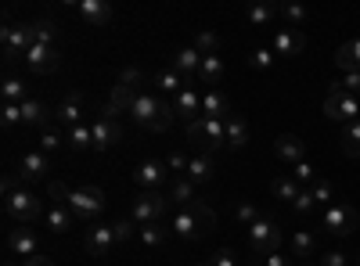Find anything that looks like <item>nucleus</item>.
<instances>
[{
    "instance_id": "28",
    "label": "nucleus",
    "mask_w": 360,
    "mask_h": 266,
    "mask_svg": "<svg viewBox=\"0 0 360 266\" xmlns=\"http://www.w3.org/2000/svg\"><path fill=\"white\" fill-rule=\"evenodd\" d=\"M173 238V230H169V223H148V227H141L137 230V241L148 248V252H155V248H162L166 241Z\"/></svg>"
},
{
    "instance_id": "33",
    "label": "nucleus",
    "mask_w": 360,
    "mask_h": 266,
    "mask_svg": "<svg viewBox=\"0 0 360 266\" xmlns=\"http://www.w3.org/2000/svg\"><path fill=\"white\" fill-rule=\"evenodd\" d=\"M335 65H339L342 72H356V69H360V36L349 40V44H342V47L335 51Z\"/></svg>"
},
{
    "instance_id": "17",
    "label": "nucleus",
    "mask_w": 360,
    "mask_h": 266,
    "mask_svg": "<svg viewBox=\"0 0 360 266\" xmlns=\"http://www.w3.org/2000/svg\"><path fill=\"white\" fill-rule=\"evenodd\" d=\"M270 51H274L278 58H299V54L307 51V36H303V29H292V25L278 29L274 40H270Z\"/></svg>"
},
{
    "instance_id": "37",
    "label": "nucleus",
    "mask_w": 360,
    "mask_h": 266,
    "mask_svg": "<svg viewBox=\"0 0 360 266\" xmlns=\"http://www.w3.org/2000/svg\"><path fill=\"white\" fill-rule=\"evenodd\" d=\"M281 15V4H252L249 11H245V18L256 25V29H263V25H270V22H274Z\"/></svg>"
},
{
    "instance_id": "42",
    "label": "nucleus",
    "mask_w": 360,
    "mask_h": 266,
    "mask_svg": "<svg viewBox=\"0 0 360 266\" xmlns=\"http://www.w3.org/2000/svg\"><path fill=\"white\" fill-rule=\"evenodd\" d=\"M288 176H292V180H295L299 187H314V184H317V169H314L307 159H303V162H295Z\"/></svg>"
},
{
    "instance_id": "51",
    "label": "nucleus",
    "mask_w": 360,
    "mask_h": 266,
    "mask_svg": "<svg viewBox=\"0 0 360 266\" xmlns=\"http://www.w3.org/2000/svg\"><path fill=\"white\" fill-rule=\"evenodd\" d=\"M314 205H317V201H314V194H310V187H303V191H299V198L292 201V209H295L299 216H307V213H314Z\"/></svg>"
},
{
    "instance_id": "48",
    "label": "nucleus",
    "mask_w": 360,
    "mask_h": 266,
    "mask_svg": "<svg viewBox=\"0 0 360 266\" xmlns=\"http://www.w3.org/2000/svg\"><path fill=\"white\" fill-rule=\"evenodd\" d=\"M112 227H115V238H119V245H123V241H134V238H137V230H141V227H137L130 216H127V220H115Z\"/></svg>"
},
{
    "instance_id": "3",
    "label": "nucleus",
    "mask_w": 360,
    "mask_h": 266,
    "mask_svg": "<svg viewBox=\"0 0 360 266\" xmlns=\"http://www.w3.org/2000/svg\"><path fill=\"white\" fill-rule=\"evenodd\" d=\"M169 230H173V238H180V241H202L209 230H213V213L205 209L202 201H191V205H184V209H176L169 220Z\"/></svg>"
},
{
    "instance_id": "49",
    "label": "nucleus",
    "mask_w": 360,
    "mask_h": 266,
    "mask_svg": "<svg viewBox=\"0 0 360 266\" xmlns=\"http://www.w3.org/2000/svg\"><path fill=\"white\" fill-rule=\"evenodd\" d=\"M0 123H4V130L18 126L22 123V105H4L0 101Z\"/></svg>"
},
{
    "instance_id": "56",
    "label": "nucleus",
    "mask_w": 360,
    "mask_h": 266,
    "mask_svg": "<svg viewBox=\"0 0 360 266\" xmlns=\"http://www.w3.org/2000/svg\"><path fill=\"white\" fill-rule=\"evenodd\" d=\"M4 266H22V262H18V259L11 255V259H4Z\"/></svg>"
},
{
    "instance_id": "34",
    "label": "nucleus",
    "mask_w": 360,
    "mask_h": 266,
    "mask_svg": "<svg viewBox=\"0 0 360 266\" xmlns=\"http://www.w3.org/2000/svg\"><path fill=\"white\" fill-rule=\"evenodd\" d=\"M62 147H69V137L58 130V123H51V126L40 130V152L54 155V152H62Z\"/></svg>"
},
{
    "instance_id": "57",
    "label": "nucleus",
    "mask_w": 360,
    "mask_h": 266,
    "mask_svg": "<svg viewBox=\"0 0 360 266\" xmlns=\"http://www.w3.org/2000/svg\"><path fill=\"white\" fill-rule=\"evenodd\" d=\"M245 266H263V262H259V259H252V262H245Z\"/></svg>"
},
{
    "instance_id": "43",
    "label": "nucleus",
    "mask_w": 360,
    "mask_h": 266,
    "mask_svg": "<svg viewBox=\"0 0 360 266\" xmlns=\"http://www.w3.org/2000/svg\"><path fill=\"white\" fill-rule=\"evenodd\" d=\"M274 62H278V54L270 51V47H256V51L249 54V65H252L256 72H270V69H274Z\"/></svg>"
},
{
    "instance_id": "25",
    "label": "nucleus",
    "mask_w": 360,
    "mask_h": 266,
    "mask_svg": "<svg viewBox=\"0 0 360 266\" xmlns=\"http://www.w3.org/2000/svg\"><path fill=\"white\" fill-rule=\"evenodd\" d=\"M54 123V112L40 101V98H29L25 105H22V126H51Z\"/></svg>"
},
{
    "instance_id": "44",
    "label": "nucleus",
    "mask_w": 360,
    "mask_h": 266,
    "mask_svg": "<svg viewBox=\"0 0 360 266\" xmlns=\"http://www.w3.org/2000/svg\"><path fill=\"white\" fill-rule=\"evenodd\" d=\"M259 216H263V213H259V205H252V201H238V205H234V220L242 223L245 230H249Z\"/></svg>"
},
{
    "instance_id": "50",
    "label": "nucleus",
    "mask_w": 360,
    "mask_h": 266,
    "mask_svg": "<svg viewBox=\"0 0 360 266\" xmlns=\"http://www.w3.org/2000/svg\"><path fill=\"white\" fill-rule=\"evenodd\" d=\"M281 18H288V22H292V29H303V22H307V8H299V4H285V8H281Z\"/></svg>"
},
{
    "instance_id": "22",
    "label": "nucleus",
    "mask_w": 360,
    "mask_h": 266,
    "mask_svg": "<svg viewBox=\"0 0 360 266\" xmlns=\"http://www.w3.org/2000/svg\"><path fill=\"white\" fill-rule=\"evenodd\" d=\"M44 220H47V230H51V234H69V230L79 223L65 201H51V209L44 213Z\"/></svg>"
},
{
    "instance_id": "60",
    "label": "nucleus",
    "mask_w": 360,
    "mask_h": 266,
    "mask_svg": "<svg viewBox=\"0 0 360 266\" xmlns=\"http://www.w3.org/2000/svg\"><path fill=\"white\" fill-rule=\"evenodd\" d=\"M356 266H360V259H356Z\"/></svg>"
},
{
    "instance_id": "2",
    "label": "nucleus",
    "mask_w": 360,
    "mask_h": 266,
    "mask_svg": "<svg viewBox=\"0 0 360 266\" xmlns=\"http://www.w3.org/2000/svg\"><path fill=\"white\" fill-rule=\"evenodd\" d=\"M40 213H44L40 198L25 184H18V176H8L4 180V216L15 220V227H29L33 220H40Z\"/></svg>"
},
{
    "instance_id": "31",
    "label": "nucleus",
    "mask_w": 360,
    "mask_h": 266,
    "mask_svg": "<svg viewBox=\"0 0 360 266\" xmlns=\"http://www.w3.org/2000/svg\"><path fill=\"white\" fill-rule=\"evenodd\" d=\"M249 144V126L242 115H231L227 119V152H242V147Z\"/></svg>"
},
{
    "instance_id": "41",
    "label": "nucleus",
    "mask_w": 360,
    "mask_h": 266,
    "mask_svg": "<svg viewBox=\"0 0 360 266\" xmlns=\"http://www.w3.org/2000/svg\"><path fill=\"white\" fill-rule=\"evenodd\" d=\"M191 47H195L202 58H205V54H220V36L213 33V29H202V33L195 36V44H191Z\"/></svg>"
},
{
    "instance_id": "53",
    "label": "nucleus",
    "mask_w": 360,
    "mask_h": 266,
    "mask_svg": "<svg viewBox=\"0 0 360 266\" xmlns=\"http://www.w3.org/2000/svg\"><path fill=\"white\" fill-rule=\"evenodd\" d=\"M321 266H349V255H346V252H328V255L321 259Z\"/></svg>"
},
{
    "instance_id": "16",
    "label": "nucleus",
    "mask_w": 360,
    "mask_h": 266,
    "mask_svg": "<svg viewBox=\"0 0 360 266\" xmlns=\"http://www.w3.org/2000/svg\"><path fill=\"white\" fill-rule=\"evenodd\" d=\"M169 105H173V115H176L184 126H191L195 119H202V94L195 91V83L184 86L176 98H169Z\"/></svg>"
},
{
    "instance_id": "35",
    "label": "nucleus",
    "mask_w": 360,
    "mask_h": 266,
    "mask_svg": "<svg viewBox=\"0 0 360 266\" xmlns=\"http://www.w3.org/2000/svg\"><path fill=\"white\" fill-rule=\"evenodd\" d=\"M65 137H69V147H72V152H94V130H90V123L72 126Z\"/></svg>"
},
{
    "instance_id": "20",
    "label": "nucleus",
    "mask_w": 360,
    "mask_h": 266,
    "mask_svg": "<svg viewBox=\"0 0 360 266\" xmlns=\"http://www.w3.org/2000/svg\"><path fill=\"white\" fill-rule=\"evenodd\" d=\"M202 115H205V119H231V101H227V94L220 91V86H213V91H205L202 94Z\"/></svg>"
},
{
    "instance_id": "59",
    "label": "nucleus",
    "mask_w": 360,
    "mask_h": 266,
    "mask_svg": "<svg viewBox=\"0 0 360 266\" xmlns=\"http://www.w3.org/2000/svg\"><path fill=\"white\" fill-rule=\"evenodd\" d=\"M303 266H321V262H314V259H310V262H303Z\"/></svg>"
},
{
    "instance_id": "10",
    "label": "nucleus",
    "mask_w": 360,
    "mask_h": 266,
    "mask_svg": "<svg viewBox=\"0 0 360 266\" xmlns=\"http://www.w3.org/2000/svg\"><path fill=\"white\" fill-rule=\"evenodd\" d=\"M278 245H281V227H278V220L259 216V220L249 227V248L263 259V255H270V252H278Z\"/></svg>"
},
{
    "instance_id": "58",
    "label": "nucleus",
    "mask_w": 360,
    "mask_h": 266,
    "mask_svg": "<svg viewBox=\"0 0 360 266\" xmlns=\"http://www.w3.org/2000/svg\"><path fill=\"white\" fill-rule=\"evenodd\" d=\"M195 266H213V262H209V259H205V262H195Z\"/></svg>"
},
{
    "instance_id": "38",
    "label": "nucleus",
    "mask_w": 360,
    "mask_h": 266,
    "mask_svg": "<svg viewBox=\"0 0 360 266\" xmlns=\"http://www.w3.org/2000/svg\"><path fill=\"white\" fill-rule=\"evenodd\" d=\"M299 191H303V187H299V184L292 180V176H288V173H285V176H278V180L270 184V194H274L278 201H288V205L299 198Z\"/></svg>"
},
{
    "instance_id": "46",
    "label": "nucleus",
    "mask_w": 360,
    "mask_h": 266,
    "mask_svg": "<svg viewBox=\"0 0 360 266\" xmlns=\"http://www.w3.org/2000/svg\"><path fill=\"white\" fill-rule=\"evenodd\" d=\"M188 162H191V155H188V152H180V147L166 155V169H169L173 176H184V173H188Z\"/></svg>"
},
{
    "instance_id": "7",
    "label": "nucleus",
    "mask_w": 360,
    "mask_h": 266,
    "mask_svg": "<svg viewBox=\"0 0 360 266\" xmlns=\"http://www.w3.org/2000/svg\"><path fill=\"white\" fill-rule=\"evenodd\" d=\"M324 230L328 234H335V238H349L353 230H360V216L349 201H335V205H328L324 216H321Z\"/></svg>"
},
{
    "instance_id": "12",
    "label": "nucleus",
    "mask_w": 360,
    "mask_h": 266,
    "mask_svg": "<svg viewBox=\"0 0 360 266\" xmlns=\"http://www.w3.org/2000/svg\"><path fill=\"white\" fill-rule=\"evenodd\" d=\"M324 115L332 123H356L360 119V98H349V94H342V91H328V98H324Z\"/></svg>"
},
{
    "instance_id": "39",
    "label": "nucleus",
    "mask_w": 360,
    "mask_h": 266,
    "mask_svg": "<svg viewBox=\"0 0 360 266\" xmlns=\"http://www.w3.org/2000/svg\"><path fill=\"white\" fill-rule=\"evenodd\" d=\"M33 36H37V44L54 47V40H58V22H54V18H37V22H33Z\"/></svg>"
},
{
    "instance_id": "55",
    "label": "nucleus",
    "mask_w": 360,
    "mask_h": 266,
    "mask_svg": "<svg viewBox=\"0 0 360 266\" xmlns=\"http://www.w3.org/2000/svg\"><path fill=\"white\" fill-rule=\"evenodd\" d=\"M22 266H54L47 255H33V259H22Z\"/></svg>"
},
{
    "instance_id": "23",
    "label": "nucleus",
    "mask_w": 360,
    "mask_h": 266,
    "mask_svg": "<svg viewBox=\"0 0 360 266\" xmlns=\"http://www.w3.org/2000/svg\"><path fill=\"white\" fill-rule=\"evenodd\" d=\"M274 155H278L285 166H295V162H303V155H307V144L299 140L295 133H281V137L274 140Z\"/></svg>"
},
{
    "instance_id": "8",
    "label": "nucleus",
    "mask_w": 360,
    "mask_h": 266,
    "mask_svg": "<svg viewBox=\"0 0 360 266\" xmlns=\"http://www.w3.org/2000/svg\"><path fill=\"white\" fill-rule=\"evenodd\" d=\"M169 180H173V173L166 169L162 159H144V162L134 166V184H137V191H166Z\"/></svg>"
},
{
    "instance_id": "15",
    "label": "nucleus",
    "mask_w": 360,
    "mask_h": 266,
    "mask_svg": "<svg viewBox=\"0 0 360 266\" xmlns=\"http://www.w3.org/2000/svg\"><path fill=\"white\" fill-rule=\"evenodd\" d=\"M112 245H119L115 227H112V223L98 220V223H90V227L83 230V248H86L90 255H108V248H112Z\"/></svg>"
},
{
    "instance_id": "40",
    "label": "nucleus",
    "mask_w": 360,
    "mask_h": 266,
    "mask_svg": "<svg viewBox=\"0 0 360 266\" xmlns=\"http://www.w3.org/2000/svg\"><path fill=\"white\" fill-rule=\"evenodd\" d=\"M342 155L346 159H360V119L349 123L346 133H342Z\"/></svg>"
},
{
    "instance_id": "14",
    "label": "nucleus",
    "mask_w": 360,
    "mask_h": 266,
    "mask_svg": "<svg viewBox=\"0 0 360 266\" xmlns=\"http://www.w3.org/2000/svg\"><path fill=\"white\" fill-rule=\"evenodd\" d=\"M22 65H25L29 72H37V76H51V72H58V65H62V54H58V47L33 44V47L25 51Z\"/></svg>"
},
{
    "instance_id": "6",
    "label": "nucleus",
    "mask_w": 360,
    "mask_h": 266,
    "mask_svg": "<svg viewBox=\"0 0 360 266\" xmlns=\"http://www.w3.org/2000/svg\"><path fill=\"white\" fill-rule=\"evenodd\" d=\"M188 140L191 144H202V152H224L227 147V123L224 119H195L191 126H188Z\"/></svg>"
},
{
    "instance_id": "47",
    "label": "nucleus",
    "mask_w": 360,
    "mask_h": 266,
    "mask_svg": "<svg viewBox=\"0 0 360 266\" xmlns=\"http://www.w3.org/2000/svg\"><path fill=\"white\" fill-rule=\"evenodd\" d=\"M310 194H314L317 205H335V187L328 184V180H317V184L310 187Z\"/></svg>"
},
{
    "instance_id": "9",
    "label": "nucleus",
    "mask_w": 360,
    "mask_h": 266,
    "mask_svg": "<svg viewBox=\"0 0 360 266\" xmlns=\"http://www.w3.org/2000/svg\"><path fill=\"white\" fill-rule=\"evenodd\" d=\"M0 40H4V58L8 62H22L25 58V51L37 44V36H33V22H22V25H4L0 29Z\"/></svg>"
},
{
    "instance_id": "30",
    "label": "nucleus",
    "mask_w": 360,
    "mask_h": 266,
    "mask_svg": "<svg viewBox=\"0 0 360 266\" xmlns=\"http://www.w3.org/2000/svg\"><path fill=\"white\" fill-rule=\"evenodd\" d=\"M195 79H184L176 69H162L159 76H155V86H159V94H166V98H176L184 86H191Z\"/></svg>"
},
{
    "instance_id": "4",
    "label": "nucleus",
    "mask_w": 360,
    "mask_h": 266,
    "mask_svg": "<svg viewBox=\"0 0 360 266\" xmlns=\"http://www.w3.org/2000/svg\"><path fill=\"white\" fill-rule=\"evenodd\" d=\"M69 209H72V216L79 220V223H98L101 216H105V209H108V198H105V191L101 187H94V184H79V187H69Z\"/></svg>"
},
{
    "instance_id": "13",
    "label": "nucleus",
    "mask_w": 360,
    "mask_h": 266,
    "mask_svg": "<svg viewBox=\"0 0 360 266\" xmlns=\"http://www.w3.org/2000/svg\"><path fill=\"white\" fill-rule=\"evenodd\" d=\"M18 184H37V180H51V155L33 147V152H25L22 162H18Z\"/></svg>"
},
{
    "instance_id": "27",
    "label": "nucleus",
    "mask_w": 360,
    "mask_h": 266,
    "mask_svg": "<svg viewBox=\"0 0 360 266\" xmlns=\"http://www.w3.org/2000/svg\"><path fill=\"white\" fill-rule=\"evenodd\" d=\"M220 79H224V54H205L198 69V83L205 91H213V86H220Z\"/></svg>"
},
{
    "instance_id": "52",
    "label": "nucleus",
    "mask_w": 360,
    "mask_h": 266,
    "mask_svg": "<svg viewBox=\"0 0 360 266\" xmlns=\"http://www.w3.org/2000/svg\"><path fill=\"white\" fill-rule=\"evenodd\" d=\"M213 266H242L238 262V252L234 248H220V252H213V259H209Z\"/></svg>"
},
{
    "instance_id": "29",
    "label": "nucleus",
    "mask_w": 360,
    "mask_h": 266,
    "mask_svg": "<svg viewBox=\"0 0 360 266\" xmlns=\"http://www.w3.org/2000/svg\"><path fill=\"white\" fill-rule=\"evenodd\" d=\"M166 194H169V201L176 205V209H184V205L198 201V198H195V184L188 180V176H173L169 187H166Z\"/></svg>"
},
{
    "instance_id": "32",
    "label": "nucleus",
    "mask_w": 360,
    "mask_h": 266,
    "mask_svg": "<svg viewBox=\"0 0 360 266\" xmlns=\"http://www.w3.org/2000/svg\"><path fill=\"white\" fill-rule=\"evenodd\" d=\"M0 101H4V105H25L29 101V86L22 79L8 76L4 83H0Z\"/></svg>"
},
{
    "instance_id": "45",
    "label": "nucleus",
    "mask_w": 360,
    "mask_h": 266,
    "mask_svg": "<svg viewBox=\"0 0 360 266\" xmlns=\"http://www.w3.org/2000/svg\"><path fill=\"white\" fill-rule=\"evenodd\" d=\"M332 91H342L349 98H360V69L356 72H342L335 83H332Z\"/></svg>"
},
{
    "instance_id": "1",
    "label": "nucleus",
    "mask_w": 360,
    "mask_h": 266,
    "mask_svg": "<svg viewBox=\"0 0 360 266\" xmlns=\"http://www.w3.org/2000/svg\"><path fill=\"white\" fill-rule=\"evenodd\" d=\"M127 115L137 123V126H144V130H152V133H166L173 123H176V115H173V105L159 94V91H137L134 98H130V108H127Z\"/></svg>"
},
{
    "instance_id": "11",
    "label": "nucleus",
    "mask_w": 360,
    "mask_h": 266,
    "mask_svg": "<svg viewBox=\"0 0 360 266\" xmlns=\"http://www.w3.org/2000/svg\"><path fill=\"white\" fill-rule=\"evenodd\" d=\"M90 130H94V152H108L123 140V130H119V115H112L108 108H101L94 119H90Z\"/></svg>"
},
{
    "instance_id": "5",
    "label": "nucleus",
    "mask_w": 360,
    "mask_h": 266,
    "mask_svg": "<svg viewBox=\"0 0 360 266\" xmlns=\"http://www.w3.org/2000/svg\"><path fill=\"white\" fill-rule=\"evenodd\" d=\"M169 194L166 191H141L130 205V220L137 227H148V223H166V213H169Z\"/></svg>"
},
{
    "instance_id": "21",
    "label": "nucleus",
    "mask_w": 360,
    "mask_h": 266,
    "mask_svg": "<svg viewBox=\"0 0 360 266\" xmlns=\"http://www.w3.org/2000/svg\"><path fill=\"white\" fill-rule=\"evenodd\" d=\"M76 11H79V18L86 25H94V29H101V25L112 22V4H108V0H79Z\"/></svg>"
},
{
    "instance_id": "26",
    "label": "nucleus",
    "mask_w": 360,
    "mask_h": 266,
    "mask_svg": "<svg viewBox=\"0 0 360 266\" xmlns=\"http://www.w3.org/2000/svg\"><path fill=\"white\" fill-rule=\"evenodd\" d=\"M169 69H176L184 79H198V69H202V54L195 51V47H180L176 54H173V65Z\"/></svg>"
},
{
    "instance_id": "36",
    "label": "nucleus",
    "mask_w": 360,
    "mask_h": 266,
    "mask_svg": "<svg viewBox=\"0 0 360 266\" xmlns=\"http://www.w3.org/2000/svg\"><path fill=\"white\" fill-rule=\"evenodd\" d=\"M317 252V238L310 230H292V255L295 259H310Z\"/></svg>"
},
{
    "instance_id": "19",
    "label": "nucleus",
    "mask_w": 360,
    "mask_h": 266,
    "mask_svg": "<svg viewBox=\"0 0 360 266\" xmlns=\"http://www.w3.org/2000/svg\"><path fill=\"white\" fill-rule=\"evenodd\" d=\"M54 123L58 126H65V130H72V126H79L83 123V94H65L62 101L54 105Z\"/></svg>"
},
{
    "instance_id": "54",
    "label": "nucleus",
    "mask_w": 360,
    "mask_h": 266,
    "mask_svg": "<svg viewBox=\"0 0 360 266\" xmlns=\"http://www.w3.org/2000/svg\"><path fill=\"white\" fill-rule=\"evenodd\" d=\"M259 262H263V266H292V259H288L285 252H270V255H263Z\"/></svg>"
},
{
    "instance_id": "18",
    "label": "nucleus",
    "mask_w": 360,
    "mask_h": 266,
    "mask_svg": "<svg viewBox=\"0 0 360 266\" xmlns=\"http://www.w3.org/2000/svg\"><path fill=\"white\" fill-rule=\"evenodd\" d=\"M8 252H11L15 259H33V255H40V238H37V230H29V227L8 230Z\"/></svg>"
},
{
    "instance_id": "24",
    "label": "nucleus",
    "mask_w": 360,
    "mask_h": 266,
    "mask_svg": "<svg viewBox=\"0 0 360 266\" xmlns=\"http://www.w3.org/2000/svg\"><path fill=\"white\" fill-rule=\"evenodd\" d=\"M213 173H217V162H213V155H209V152H195L191 155V162H188V180L198 187V184H209V180H213Z\"/></svg>"
}]
</instances>
